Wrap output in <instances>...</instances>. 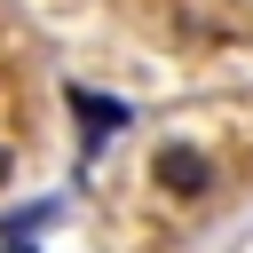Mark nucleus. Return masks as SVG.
I'll use <instances>...</instances> for the list:
<instances>
[{
  "instance_id": "nucleus-1",
  "label": "nucleus",
  "mask_w": 253,
  "mask_h": 253,
  "mask_svg": "<svg viewBox=\"0 0 253 253\" xmlns=\"http://www.w3.org/2000/svg\"><path fill=\"white\" fill-rule=\"evenodd\" d=\"M150 182H158L166 198H206V190H213V158L190 150V142H166V150L150 158Z\"/></svg>"
},
{
  "instance_id": "nucleus-2",
  "label": "nucleus",
  "mask_w": 253,
  "mask_h": 253,
  "mask_svg": "<svg viewBox=\"0 0 253 253\" xmlns=\"http://www.w3.org/2000/svg\"><path fill=\"white\" fill-rule=\"evenodd\" d=\"M63 103L79 111V134H87V150H103L119 126H134V111H126V103H111V95H95V87H63Z\"/></svg>"
},
{
  "instance_id": "nucleus-3",
  "label": "nucleus",
  "mask_w": 253,
  "mask_h": 253,
  "mask_svg": "<svg viewBox=\"0 0 253 253\" xmlns=\"http://www.w3.org/2000/svg\"><path fill=\"white\" fill-rule=\"evenodd\" d=\"M8 166H16V158H8V142H0V182H8Z\"/></svg>"
}]
</instances>
